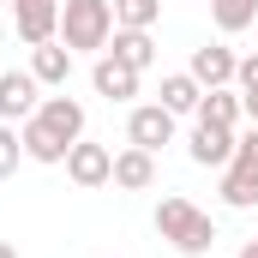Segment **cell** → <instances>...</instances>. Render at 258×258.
Segmentation results:
<instances>
[{
    "label": "cell",
    "instance_id": "obj_1",
    "mask_svg": "<svg viewBox=\"0 0 258 258\" xmlns=\"http://www.w3.org/2000/svg\"><path fill=\"white\" fill-rule=\"evenodd\" d=\"M156 234H162L174 252H186V258H204L210 246H216V222L198 210L192 198H180V192L156 204Z\"/></svg>",
    "mask_w": 258,
    "mask_h": 258
},
{
    "label": "cell",
    "instance_id": "obj_2",
    "mask_svg": "<svg viewBox=\"0 0 258 258\" xmlns=\"http://www.w3.org/2000/svg\"><path fill=\"white\" fill-rule=\"evenodd\" d=\"M114 36V0H60V42L72 54H102Z\"/></svg>",
    "mask_w": 258,
    "mask_h": 258
},
{
    "label": "cell",
    "instance_id": "obj_3",
    "mask_svg": "<svg viewBox=\"0 0 258 258\" xmlns=\"http://www.w3.org/2000/svg\"><path fill=\"white\" fill-rule=\"evenodd\" d=\"M222 204L228 210H258V126L234 132V156L222 168Z\"/></svg>",
    "mask_w": 258,
    "mask_h": 258
},
{
    "label": "cell",
    "instance_id": "obj_4",
    "mask_svg": "<svg viewBox=\"0 0 258 258\" xmlns=\"http://www.w3.org/2000/svg\"><path fill=\"white\" fill-rule=\"evenodd\" d=\"M66 174H72V186H84V192H96V186H114V150L108 144H72L66 150Z\"/></svg>",
    "mask_w": 258,
    "mask_h": 258
},
{
    "label": "cell",
    "instance_id": "obj_5",
    "mask_svg": "<svg viewBox=\"0 0 258 258\" xmlns=\"http://www.w3.org/2000/svg\"><path fill=\"white\" fill-rule=\"evenodd\" d=\"M126 144H138V150H162V144H174V114L162 108V102H144V108H132L126 114Z\"/></svg>",
    "mask_w": 258,
    "mask_h": 258
},
{
    "label": "cell",
    "instance_id": "obj_6",
    "mask_svg": "<svg viewBox=\"0 0 258 258\" xmlns=\"http://www.w3.org/2000/svg\"><path fill=\"white\" fill-rule=\"evenodd\" d=\"M36 90H42V84H36L30 66H24V72H0V120H6V126H12V120L24 126V120L36 114V102H42Z\"/></svg>",
    "mask_w": 258,
    "mask_h": 258
},
{
    "label": "cell",
    "instance_id": "obj_7",
    "mask_svg": "<svg viewBox=\"0 0 258 258\" xmlns=\"http://www.w3.org/2000/svg\"><path fill=\"white\" fill-rule=\"evenodd\" d=\"M12 12H18V42L42 48L60 36V0H12Z\"/></svg>",
    "mask_w": 258,
    "mask_h": 258
},
{
    "label": "cell",
    "instance_id": "obj_8",
    "mask_svg": "<svg viewBox=\"0 0 258 258\" xmlns=\"http://www.w3.org/2000/svg\"><path fill=\"white\" fill-rule=\"evenodd\" d=\"M138 78H144V72H132L126 60H114L108 48L90 66V84H96V96H108V102H132V96H138Z\"/></svg>",
    "mask_w": 258,
    "mask_h": 258
},
{
    "label": "cell",
    "instance_id": "obj_9",
    "mask_svg": "<svg viewBox=\"0 0 258 258\" xmlns=\"http://www.w3.org/2000/svg\"><path fill=\"white\" fill-rule=\"evenodd\" d=\"M192 162L198 168H228V156H234V126H216V120H198L192 126Z\"/></svg>",
    "mask_w": 258,
    "mask_h": 258
},
{
    "label": "cell",
    "instance_id": "obj_10",
    "mask_svg": "<svg viewBox=\"0 0 258 258\" xmlns=\"http://www.w3.org/2000/svg\"><path fill=\"white\" fill-rule=\"evenodd\" d=\"M234 48H222V42H204V48H192V66H186V72H192L198 84H204V90H222V84H234Z\"/></svg>",
    "mask_w": 258,
    "mask_h": 258
},
{
    "label": "cell",
    "instance_id": "obj_11",
    "mask_svg": "<svg viewBox=\"0 0 258 258\" xmlns=\"http://www.w3.org/2000/svg\"><path fill=\"white\" fill-rule=\"evenodd\" d=\"M36 120L48 132H60L66 144H78V138H84V102H78V96H42V102H36Z\"/></svg>",
    "mask_w": 258,
    "mask_h": 258
},
{
    "label": "cell",
    "instance_id": "obj_12",
    "mask_svg": "<svg viewBox=\"0 0 258 258\" xmlns=\"http://www.w3.org/2000/svg\"><path fill=\"white\" fill-rule=\"evenodd\" d=\"M114 186H120V192H150V186H156V156L138 150V144L114 150Z\"/></svg>",
    "mask_w": 258,
    "mask_h": 258
},
{
    "label": "cell",
    "instance_id": "obj_13",
    "mask_svg": "<svg viewBox=\"0 0 258 258\" xmlns=\"http://www.w3.org/2000/svg\"><path fill=\"white\" fill-rule=\"evenodd\" d=\"M18 144H24V156H30V162H42V168H60V162H66V150H72L60 132H48L36 114L18 126Z\"/></svg>",
    "mask_w": 258,
    "mask_h": 258
},
{
    "label": "cell",
    "instance_id": "obj_14",
    "mask_svg": "<svg viewBox=\"0 0 258 258\" xmlns=\"http://www.w3.org/2000/svg\"><path fill=\"white\" fill-rule=\"evenodd\" d=\"M30 72H36V84H54L60 90L66 78H72V48H66L60 36L42 42V48H30Z\"/></svg>",
    "mask_w": 258,
    "mask_h": 258
},
{
    "label": "cell",
    "instance_id": "obj_15",
    "mask_svg": "<svg viewBox=\"0 0 258 258\" xmlns=\"http://www.w3.org/2000/svg\"><path fill=\"white\" fill-rule=\"evenodd\" d=\"M108 54L126 60L132 72H150V66H156V42H150V30H114V36H108Z\"/></svg>",
    "mask_w": 258,
    "mask_h": 258
},
{
    "label": "cell",
    "instance_id": "obj_16",
    "mask_svg": "<svg viewBox=\"0 0 258 258\" xmlns=\"http://www.w3.org/2000/svg\"><path fill=\"white\" fill-rule=\"evenodd\" d=\"M198 102H204V84H198L192 72H168L162 78V108L180 120V114H198Z\"/></svg>",
    "mask_w": 258,
    "mask_h": 258
},
{
    "label": "cell",
    "instance_id": "obj_17",
    "mask_svg": "<svg viewBox=\"0 0 258 258\" xmlns=\"http://www.w3.org/2000/svg\"><path fill=\"white\" fill-rule=\"evenodd\" d=\"M210 18H216L222 36H240V30L258 24V0H210Z\"/></svg>",
    "mask_w": 258,
    "mask_h": 258
},
{
    "label": "cell",
    "instance_id": "obj_18",
    "mask_svg": "<svg viewBox=\"0 0 258 258\" xmlns=\"http://www.w3.org/2000/svg\"><path fill=\"white\" fill-rule=\"evenodd\" d=\"M240 114H246L240 108V90H228V84L222 90H204V102H198V120H216V126H240Z\"/></svg>",
    "mask_w": 258,
    "mask_h": 258
},
{
    "label": "cell",
    "instance_id": "obj_19",
    "mask_svg": "<svg viewBox=\"0 0 258 258\" xmlns=\"http://www.w3.org/2000/svg\"><path fill=\"white\" fill-rule=\"evenodd\" d=\"M162 18V0H114V30H150Z\"/></svg>",
    "mask_w": 258,
    "mask_h": 258
},
{
    "label": "cell",
    "instance_id": "obj_20",
    "mask_svg": "<svg viewBox=\"0 0 258 258\" xmlns=\"http://www.w3.org/2000/svg\"><path fill=\"white\" fill-rule=\"evenodd\" d=\"M18 162H24L18 126H6V120H0V180H6V174H18Z\"/></svg>",
    "mask_w": 258,
    "mask_h": 258
},
{
    "label": "cell",
    "instance_id": "obj_21",
    "mask_svg": "<svg viewBox=\"0 0 258 258\" xmlns=\"http://www.w3.org/2000/svg\"><path fill=\"white\" fill-rule=\"evenodd\" d=\"M234 84H240V96H246V90H258V54H246V60L234 66Z\"/></svg>",
    "mask_w": 258,
    "mask_h": 258
},
{
    "label": "cell",
    "instance_id": "obj_22",
    "mask_svg": "<svg viewBox=\"0 0 258 258\" xmlns=\"http://www.w3.org/2000/svg\"><path fill=\"white\" fill-rule=\"evenodd\" d=\"M240 108H246V120L258 126V90H246V96H240Z\"/></svg>",
    "mask_w": 258,
    "mask_h": 258
},
{
    "label": "cell",
    "instance_id": "obj_23",
    "mask_svg": "<svg viewBox=\"0 0 258 258\" xmlns=\"http://www.w3.org/2000/svg\"><path fill=\"white\" fill-rule=\"evenodd\" d=\"M0 258H18V246H12V240H0Z\"/></svg>",
    "mask_w": 258,
    "mask_h": 258
},
{
    "label": "cell",
    "instance_id": "obj_24",
    "mask_svg": "<svg viewBox=\"0 0 258 258\" xmlns=\"http://www.w3.org/2000/svg\"><path fill=\"white\" fill-rule=\"evenodd\" d=\"M240 258H258V240H246V246H240Z\"/></svg>",
    "mask_w": 258,
    "mask_h": 258
},
{
    "label": "cell",
    "instance_id": "obj_25",
    "mask_svg": "<svg viewBox=\"0 0 258 258\" xmlns=\"http://www.w3.org/2000/svg\"><path fill=\"white\" fill-rule=\"evenodd\" d=\"M0 42H6V18H0Z\"/></svg>",
    "mask_w": 258,
    "mask_h": 258
},
{
    "label": "cell",
    "instance_id": "obj_26",
    "mask_svg": "<svg viewBox=\"0 0 258 258\" xmlns=\"http://www.w3.org/2000/svg\"><path fill=\"white\" fill-rule=\"evenodd\" d=\"M0 6H12V0H0Z\"/></svg>",
    "mask_w": 258,
    "mask_h": 258
}]
</instances>
